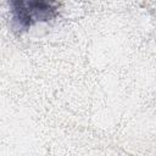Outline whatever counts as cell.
<instances>
[{
    "mask_svg": "<svg viewBox=\"0 0 156 156\" xmlns=\"http://www.w3.org/2000/svg\"><path fill=\"white\" fill-rule=\"evenodd\" d=\"M13 22L18 28L26 29L38 21H46L55 13V4L44 1H13Z\"/></svg>",
    "mask_w": 156,
    "mask_h": 156,
    "instance_id": "1",
    "label": "cell"
}]
</instances>
